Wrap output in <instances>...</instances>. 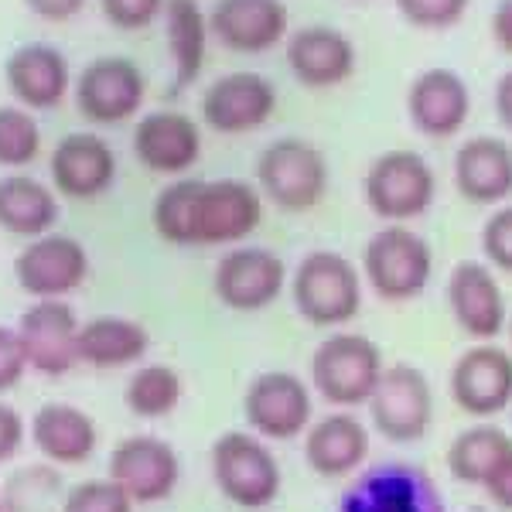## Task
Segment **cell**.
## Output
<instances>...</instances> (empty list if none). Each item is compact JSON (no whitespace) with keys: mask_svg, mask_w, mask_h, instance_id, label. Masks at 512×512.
I'll return each mask as SVG.
<instances>
[{"mask_svg":"<svg viewBox=\"0 0 512 512\" xmlns=\"http://www.w3.org/2000/svg\"><path fill=\"white\" fill-rule=\"evenodd\" d=\"M263 222V195L243 178H175L154 195L151 226L164 243L239 246Z\"/></svg>","mask_w":512,"mask_h":512,"instance_id":"6da1fadb","label":"cell"},{"mask_svg":"<svg viewBox=\"0 0 512 512\" xmlns=\"http://www.w3.org/2000/svg\"><path fill=\"white\" fill-rule=\"evenodd\" d=\"M362 270L338 250H311L291 270L294 311L315 328H345L362 311Z\"/></svg>","mask_w":512,"mask_h":512,"instance_id":"7a4b0ae2","label":"cell"},{"mask_svg":"<svg viewBox=\"0 0 512 512\" xmlns=\"http://www.w3.org/2000/svg\"><path fill=\"white\" fill-rule=\"evenodd\" d=\"M362 280L379 301H417L431 287L434 250L417 229L403 222H386L362 246Z\"/></svg>","mask_w":512,"mask_h":512,"instance_id":"3957f363","label":"cell"},{"mask_svg":"<svg viewBox=\"0 0 512 512\" xmlns=\"http://www.w3.org/2000/svg\"><path fill=\"white\" fill-rule=\"evenodd\" d=\"M256 188L263 202L284 212H311L332 185V168L318 144L308 137H277L256 158Z\"/></svg>","mask_w":512,"mask_h":512,"instance_id":"277c9868","label":"cell"},{"mask_svg":"<svg viewBox=\"0 0 512 512\" xmlns=\"http://www.w3.org/2000/svg\"><path fill=\"white\" fill-rule=\"evenodd\" d=\"M383 369V349L369 335L332 332L311 352V390L335 410L366 407L383 379Z\"/></svg>","mask_w":512,"mask_h":512,"instance_id":"5b68a950","label":"cell"},{"mask_svg":"<svg viewBox=\"0 0 512 512\" xmlns=\"http://www.w3.org/2000/svg\"><path fill=\"white\" fill-rule=\"evenodd\" d=\"M209 468L222 499L243 512H263L274 506L284 485L277 454L253 431L219 434L209 451Z\"/></svg>","mask_w":512,"mask_h":512,"instance_id":"8992f818","label":"cell"},{"mask_svg":"<svg viewBox=\"0 0 512 512\" xmlns=\"http://www.w3.org/2000/svg\"><path fill=\"white\" fill-rule=\"evenodd\" d=\"M362 198L369 212L383 222H403L427 216L437 198V175L424 154L410 147H393L369 161L362 178Z\"/></svg>","mask_w":512,"mask_h":512,"instance_id":"52a82bcc","label":"cell"},{"mask_svg":"<svg viewBox=\"0 0 512 512\" xmlns=\"http://www.w3.org/2000/svg\"><path fill=\"white\" fill-rule=\"evenodd\" d=\"M335 512H448V502L427 468L393 458L362 465Z\"/></svg>","mask_w":512,"mask_h":512,"instance_id":"ba28073f","label":"cell"},{"mask_svg":"<svg viewBox=\"0 0 512 512\" xmlns=\"http://www.w3.org/2000/svg\"><path fill=\"white\" fill-rule=\"evenodd\" d=\"M366 407L369 424L379 437L390 444H417L434 424V386L420 366L393 362L383 369V379Z\"/></svg>","mask_w":512,"mask_h":512,"instance_id":"9c48e42d","label":"cell"},{"mask_svg":"<svg viewBox=\"0 0 512 512\" xmlns=\"http://www.w3.org/2000/svg\"><path fill=\"white\" fill-rule=\"evenodd\" d=\"M243 417L246 427L267 444L294 441V437H304L311 420H315V390L297 373L267 369V373L253 376L250 386H246Z\"/></svg>","mask_w":512,"mask_h":512,"instance_id":"30bf717a","label":"cell"},{"mask_svg":"<svg viewBox=\"0 0 512 512\" xmlns=\"http://www.w3.org/2000/svg\"><path fill=\"white\" fill-rule=\"evenodd\" d=\"M287 280H291V270H287L284 256L267 246L239 243L219 256L216 270H212V291L222 308L256 315V311H267L287 291Z\"/></svg>","mask_w":512,"mask_h":512,"instance_id":"8fae6325","label":"cell"},{"mask_svg":"<svg viewBox=\"0 0 512 512\" xmlns=\"http://www.w3.org/2000/svg\"><path fill=\"white\" fill-rule=\"evenodd\" d=\"M147 76L127 55H99L72 79V99L79 113L96 127H117L144 106Z\"/></svg>","mask_w":512,"mask_h":512,"instance_id":"7c38bea8","label":"cell"},{"mask_svg":"<svg viewBox=\"0 0 512 512\" xmlns=\"http://www.w3.org/2000/svg\"><path fill=\"white\" fill-rule=\"evenodd\" d=\"M106 478H113L134 499V506H158L178 492L181 454L164 437L130 434L113 444Z\"/></svg>","mask_w":512,"mask_h":512,"instance_id":"4fadbf2b","label":"cell"},{"mask_svg":"<svg viewBox=\"0 0 512 512\" xmlns=\"http://www.w3.org/2000/svg\"><path fill=\"white\" fill-rule=\"evenodd\" d=\"M451 403L475 420H495L512 410V352L495 342H475L451 362Z\"/></svg>","mask_w":512,"mask_h":512,"instance_id":"5bb4252c","label":"cell"},{"mask_svg":"<svg viewBox=\"0 0 512 512\" xmlns=\"http://www.w3.org/2000/svg\"><path fill=\"white\" fill-rule=\"evenodd\" d=\"M89 277V250L69 233H45L24 243L14 256V280L28 297L48 301V297L76 294Z\"/></svg>","mask_w":512,"mask_h":512,"instance_id":"9a60e30c","label":"cell"},{"mask_svg":"<svg viewBox=\"0 0 512 512\" xmlns=\"http://www.w3.org/2000/svg\"><path fill=\"white\" fill-rule=\"evenodd\" d=\"M454 325L475 342H495L509 325V304L495 270L485 260H458L444 284Z\"/></svg>","mask_w":512,"mask_h":512,"instance_id":"2e32d148","label":"cell"},{"mask_svg":"<svg viewBox=\"0 0 512 512\" xmlns=\"http://www.w3.org/2000/svg\"><path fill=\"white\" fill-rule=\"evenodd\" d=\"M82 321L65 297H48L24 308L18 318V338L28 366L41 376H65L79 366Z\"/></svg>","mask_w":512,"mask_h":512,"instance_id":"e0dca14e","label":"cell"},{"mask_svg":"<svg viewBox=\"0 0 512 512\" xmlns=\"http://www.w3.org/2000/svg\"><path fill=\"white\" fill-rule=\"evenodd\" d=\"M277 113V86L263 72H222L202 93V120L216 134H250Z\"/></svg>","mask_w":512,"mask_h":512,"instance_id":"ac0fdd59","label":"cell"},{"mask_svg":"<svg viewBox=\"0 0 512 512\" xmlns=\"http://www.w3.org/2000/svg\"><path fill=\"white\" fill-rule=\"evenodd\" d=\"M52 188L72 202H93L117 181V151L96 130H72L48 154Z\"/></svg>","mask_w":512,"mask_h":512,"instance_id":"d6986e66","label":"cell"},{"mask_svg":"<svg viewBox=\"0 0 512 512\" xmlns=\"http://www.w3.org/2000/svg\"><path fill=\"white\" fill-rule=\"evenodd\" d=\"M72 62L52 41H24L4 59V82L14 103L28 110H55L72 93Z\"/></svg>","mask_w":512,"mask_h":512,"instance_id":"ffe728a7","label":"cell"},{"mask_svg":"<svg viewBox=\"0 0 512 512\" xmlns=\"http://www.w3.org/2000/svg\"><path fill=\"white\" fill-rule=\"evenodd\" d=\"M130 147L147 171L181 178L202 158V127L181 110H151L134 123Z\"/></svg>","mask_w":512,"mask_h":512,"instance_id":"44dd1931","label":"cell"},{"mask_svg":"<svg viewBox=\"0 0 512 512\" xmlns=\"http://www.w3.org/2000/svg\"><path fill=\"white\" fill-rule=\"evenodd\" d=\"M284 59L301 86L332 89L352 79L359 52H355V41L335 24H301L284 41Z\"/></svg>","mask_w":512,"mask_h":512,"instance_id":"7402d4cb","label":"cell"},{"mask_svg":"<svg viewBox=\"0 0 512 512\" xmlns=\"http://www.w3.org/2000/svg\"><path fill=\"white\" fill-rule=\"evenodd\" d=\"M407 117L431 140H448L472 117V89L454 69H424L407 86Z\"/></svg>","mask_w":512,"mask_h":512,"instance_id":"603a6c76","label":"cell"},{"mask_svg":"<svg viewBox=\"0 0 512 512\" xmlns=\"http://www.w3.org/2000/svg\"><path fill=\"white\" fill-rule=\"evenodd\" d=\"M209 31L229 52L260 55L291 35V7L284 0H216Z\"/></svg>","mask_w":512,"mask_h":512,"instance_id":"cb8c5ba5","label":"cell"},{"mask_svg":"<svg viewBox=\"0 0 512 512\" xmlns=\"http://www.w3.org/2000/svg\"><path fill=\"white\" fill-rule=\"evenodd\" d=\"M373 437L352 410H332V414L311 420L304 431V461L318 478H349L369 461Z\"/></svg>","mask_w":512,"mask_h":512,"instance_id":"d4e9b609","label":"cell"},{"mask_svg":"<svg viewBox=\"0 0 512 512\" xmlns=\"http://www.w3.org/2000/svg\"><path fill=\"white\" fill-rule=\"evenodd\" d=\"M28 437L41 458L55 468H79L99 448V424L76 403H41L28 424Z\"/></svg>","mask_w":512,"mask_h":512,"instance_id":"484cf974","label":"cell"},{"mask_svg":"<svg viewBox=\"0 0 512 512\" xmlns=\"http://www.w3.org/2000/svg\"><path fill=\"white\" fill-rule=\"evenodd\" d=\"M454 188L472 205H502L512 195V144L495 134H475L454 151Z\"/></svg>","mask_w":512,"mask_h":512,"instance_id":"4316f807","label":"cell"},{"mask_svg":"<svg viewBox=\"0 0 512 512\" xmlns=\"http://www.w3.org/2000/svg\"><path fill=\"white\" fill-rule=\"evenodd\" d=\"M151 352V332L137 318L99 315L79 328V362L93 369L140 366Z\"/></svg>","mask_w":512,"mask_h":512,"instance_id":"83f0119b","label":"cell"},{"mask_svg":"<svg viewBox=\"0 0 512 512\" xmlns=\"http://www.w3.org/2000/svg\"><path fill=\"white\" fill-rule=\"evenodd\" d=\"M62 216L59 192L35 175L11 171L0 175V229L21 239H35L55 229Z\"/></svg>","mask_w":512,"mask_h":512,"instance_id":"f1b7e54d","label":"cell"},{"mask_svg":"<svg viewBox=\"0 0 512 512\" xmlns=\"http://www.w3.org/2000/svg\"><path fill=\"white\" fill-rule=\"evenodd\" d=\"M164 38H168L171 65H175V86L185 89L202 76L205 55H209V14L198 0H168L164 4Z\"/></svg>","mask_w":512,"mask_h":512,"instance_id":"f546056e","label":"cell"},{"mask_svg":"<svg viewBox=\"0 0 512 512\" xmlns=\"http://www.w3.org/2000/svg\"><path fill=\"white\" fill-rule=\"evenodd\" d=\"M512 451V434L502 431L492 420H478V424L465 427L451 437L448 454H444V465L454 482L482 489V482L492 475V468Z\"/></svg>","mask_w":512,"mask_h":512,"instance_id":"4dcf8cb0","label":"cell"},{"mask_svg":"<svg viewBox=\"0 0 512 512\" xmlns=\"http://www.w3.org/2000/svg\"><path fill=\"white\" fill-rule=\"evenodd\" d=\"M185 400V376L168 362H144L123 386V403L137 420H164Z\"/></svg>","mask_w":512,"mask_h":512,"instance_id":"1f68e13d","label":"cell"},{"mask_svg":"<svg viewBox=\"0 0 512 512\" xmlns=\"http://www.w3.org/2000/svg\"><path fill=\"white\" fill-rule=\"evenodd\" d=\"M41 154V123L21 103H0V168L21 171Z\"/></svg>","mask_w":512,"mask_h":512,"instance_id":"d6a6232c","label":"cell"},{"mask_svg":"<svg viewBox=\"0 0 512 512\" xmlns=\"http://www.w3.org/2000/svg\"><path fill=\"white\" fill-rule=\"evenodd\" d=\"M62 478L55 468H24L4 495V512H62Z\"/></svg>","mask_w":512,"mask_h":512,"instance_id":"836d02e7","label":"cell"},{"mask_svg":"<svg viewBox=\"0 0 512 512\" xmlns=\"http://www.w3.org/2000/svg\"><path fill=\"white\" fill-rule=\"evenodd\" d=\"M134 499L113 478H86L65 489L62 512H134Z\"/></svg>","mask_w":512,"mask_h":512,"instance_id":"e575fe53","label":"cell"},{"mask_svg":"<svg viewBox=\"0 0 512 512\" xmlns=\"http://www.w3.org/2000/svg\"><path fill=\"white\" fill-rule=\"evenodd\" d=\"M400 18L420 31H448L468 14L472 0H393Z\"/></svg>","mask_w":512,"mask_h":512,"instance_id":"d590c367","label":"cell"},{"mask_svg":"<svg viewBox=\"0 0 512 512\" xmlns=\"http://www.w3.org/2000/svg\"><path fill=\"white\" fill-rule=\"evenodd\" d=\"M482 260L499 274H512V202H502L492 209V216L482 222L478 233Z\"/></svg>","mask_w":512,"mask_h":512,"instance_id":"8d00e7d4","label":"cell"},{"mask_svg":"<svg viewBox=\"0 0 512 512\" xmlns=\"http://www.w3.org/2000/svg\"><path fill=\"white\" fill-rule=\"evenodd\" d=\"M168 0H99L103 18L120 31H144L164 14Z\"/></svg>","mask_w":512,"mask_h":512,"instance_id":"74e56055","label":"cell"},{"mask_svg":"<svg viewBox=\"0 0 512 512\" xmlns=\"http://www.w3.org/2000/svg\"><path fill=\"white\" fill-rule=\"evenodd\" d=\"M28 355L18 338V328L0 325V396L18 390L24 373H28Z\"/></svg>","mask_w":512,"mask_h":512,"instance_id":"f35d334b","label":"cell"},{"mask_svg":"<svg viewBox=\"0 0 512 512\" xmlns=\"http://www.w3.org/2000/svg\"><path fill=\"white\" fill-rule=\"evenodd\" d=\"M28 441V424L18 414V407H11L7 400H0V465H11L18 458V451Z\"/></svg>","mask_w":512,"mask_h":512,"instance_id":"ab89813d","label":"cell"},{"mask_svg":"<svg viewBox=\"0 0 512 512\" xmlns=\"http://www.w3.org/2000/svg\"><path fill=\"white\" fill-rule=\"evenodd\" d=\"M482 492L499 512H512V451L492 468V475L482 482Z\"/></svg>","mask_w":512,"mask_h":512,"instance_id":"60d3db41","label":"cell"},{"mask_svg":"<svg viewBox=\"0 0 512 512\" xmlns=\"http://www.w3.org/2000/svg\"><path fill=\"white\" fill-rule=\"evenodd\" d=\"M24 7L41 21H72L86 7V0H24Z\"/></svg>","mask_w":512,"mask_h":512,"instance_id":"b9f144b4","label":"cell"},{"mask_svg":"<svg viewBox=\"0 0 512 512\" xmlns=\"http://www.w3.org/2000/svg\"><path fill=\"white\" fill-rule=\"evenodd\" d=\"M489 31H492L495 45H499L506 55H512V0H499V4L492 7Z\"/></svg>","mask_w":512,"mask_h":512,"instance_id":"7bdbcfd3","label":"cell"},{"mask_svg":"<svg viewBox=\"0 0 512 512\" xmlns=\"http://www.w3.org/2000/svg\"><path fill=\"white\" fill-rule=\"evenodd\" d=\"M492 103H495V117H499L502 127L512 134V69H506L499 79H495Z\"/></svg>","mask_w":512,"mask_h":512,"instance_id":"ee69618b","label":"cell"},{"mask_svg":"<svg viewBox=\"0 0 512 512\" xmlns=\"http://www.w3.org/2000/svg\"><path fill=\"white\" fill-rule=\"evenodd\" d=\"M506 335H509V352H512V315H509V325H506Z\"/></svg>","mask_w":512,"mask_h":512,"instance_id":"f6af8a7d","label":"cell"},{"mask_svg":"<svg viewBox=\"0 0 512 512\" xmlns=\"http://www.w3.org/2000/svg\"><path fill=\"white\" fill-rule=\"evenodd\" d=\"M0 512H4V492H0Z\"/></svg>","mask_w":512,"mask_h":512,"instance_id":"bcb514c9","label":"cell"},{"mask_svg":"<svg viewBox=\"0 0 512 512\" xmlns=\"http://www.w3.org/2000/svg\"><path fill=\"white\" fill-rule=\"evenodd\" d=\"M509 414H512V410H509Z\"/></svg>","mask_w":512,"mask_h":512,"instance_id":"7dc6e473","label":"cell"}]
</instances>
